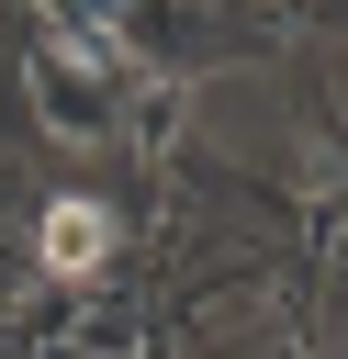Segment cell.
I'll use <instances>...</instances> for the list:
<instances>
[{"label": "cell", "instance_id": "6da1fadb", "mask_svg": "<svg viewBox=\"0 0 348 359\" xmlns=\"http://www.w3.org/2000/svg\"><path fill=\"white\" fill-rule=\"evenodd\" d=\"M101 258H112V202L56 191V202L34 213V269H56V280H101Z\"/></svg>", "mask_w": 348, "mask_h": 359}]
</instances>
